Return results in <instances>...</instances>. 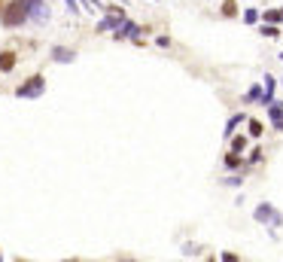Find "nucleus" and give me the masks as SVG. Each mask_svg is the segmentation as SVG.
Masks as SVG:
<instances>
[{"instance_id":"f8f14e48","label":"nucleus","mask_w":283,"mask_h":262,"mask_svg":"<svg viewBox=\"0 0 283 262\" xmlns=\"http://www.w3.org/2000/svg\"><path fill=\"white\" fill-rule=\"evenodd\" d=\"M256 19H259V12H256V9H244V22H247V25H253Z\"/></svg>"},{"instance_id":"6e6552de","label":"nucleus","mask_w":283,"mask_h":262,"mask_svg":"<svg viewBox=\"0 0 283 262\" xmlns=\"http://www.w3.org/2000/svg\"><path fill=\"white\" fill-rule=\"evenodd\" d=\"M241 122H244V116H241V113H235L232 119H228V125H225V137H232V131L241 125Z\"/></svg>"},{"instance_id":"a211bd4d","label":"nucleus","mask_w":283,"mask_h":262,"mask_svg":"<svg viewBox=\"0 0 283 262\" xmlns=\"http://www.w3.org/2000/svg\"><path fill=\"white\" fill-rule=\"evenodd\" d=\"M67 9L70 12H79V3H76V0H67Z\"/></svg>"},{"instance_id":"20e7f679","label":"nucleus","mask_w":283,"mask_h":262,"mask_svg":"<svg viewBox=\"0 0 283 262\" xmlns=\"http://www.w3.org/2000/svg\"><path fill=\"white\" fill-rule=\"evenodd\" d=\"M268 116H271V125L277 131H283V107H280V101H271L268 104Z\"/></svg>"},{"instance_id":"4468645a","label":"nucleus","mask_w":283,"mask_h":262,"mask_svg":"<svg viewBox=\"0 0 283 262\" xmlns=\"http://www.w3.org/2000/svg\"><path fill=\"white\" fill-rule=\"evenodd\" d=\"M247 147V141H244V137H235V141H232V152H241Z\"/></svg>"},{"instance_id":"f257e3e1","label":"nucleus","mask_w":283,"mask_h":262,"mask_svg":"<svg viewBox=\"0 0 283 262\" xmlns=\"http://www.w3.org/2000/svg\"><path fill=\"white\" fill-rule=\"evenodd\" d=\"M31 19V6H28V0H12V3L3 9V25L6 28H19Z\"/></svg>"},{"instance_id":"6ab92c4d","label":"nucleus","mask_w":283,"mask_h":262,"mask_svg":"<svg viewBox=\"0 0 283 262\" xmlns=\"http://www.w3.org/2000/svg\"><path fill=\"white\" fill-rule=\"evenodd\" d=\"M119 3H122V6H125V3H128V0H119Z\"/></svg>"},{"instance_id":"f03ea898","label":"nucleus","mask_w":283,"mask_h":262,"mask_svg":"<svg viewBox=\"0 0 283 262\" xmlns=\"http://www.w3.org/2000/svg\"><path fill=\"white\" fill-rule=\"evenodd\" d=\"M43 89H46V79H43V76H31L25 85L15 89V95H19V98H40Z\"/></svg>"},{"instance_id":"423d86ee","label":"nucleus","mask_w":283,"mask_h":262,"mask_svg":"<svg viewBox=\"0 0 283 262\" xmlns=\"http://www.w3.org/2000/svg\"><path fill=\"white\" fill-rule=\"evenodd\" d=\"M116 37H119V40H122V37L137 40V37H140V28H137L134 22H122V25H119V31H116Z\"/></svg>"},{"instance_id":"39448f33","label":"nucleus","mask_w":283,"mask_h":262,"mask_svg":"<svg viewBox=\"0 0 283 262\" xmlns=\"http://www.w3.org/2000/svg\"><path fill=\"white\" fill-rule=\"evenodd\" d=\"M73 58H76L73 49H64V46H55V49H52V61H58V64H70Z\"/></svg>"},{"instance_id":"0eeeda50","label":"nucleus","mask_w":283,"mask_h":262,"mask_svg":"<svg viewBox=\"0 0 283 262\" xmlns=\"http://www.w3.org/2000/svg\"><path fill=\"white\" fill-rule=\"evenodd\" d=\"M15 67V55L12 52H3V55H0V71H12Z\"/></svg>"},{"instance_id":"aec40b11","label":"nucleus","mask_w":283,"mask_h":262,"mask_svg":"<svg viewBox=\"0 0 283 262\" xmlns=\"http://www.w3.org/2000/svg\"><path fill=\"white\" fill-rule=\"evenodd\" d=\"M280 58H283V52H280Z\"/></svg>"},{"instance_id":"7ed1b4c3","label":"nucleus","mask_w":283,"mask_h":262,"mask_svg":"<svg viewBox=\"0 0 283 262\" xmlns=\"http://www.w3.org/2000/svg\"><path fill=\"white\" fill-rule=\"evenodd\" d=\"M253 217H256L259 223H274V225H280V223H283V217H280V214L274 211L271 204H259L256 211H253Z\"/></svg>"},{"instance_id":"1a4fd4ad","label":"nucleus","mask_w":283,"mask_h":262,"mask_svg":"<svg viewBox=\"0 0 283 262\" xmlns=\"http://www.w3.org/2000/svg\"><path fill=\"white\" fill-rule=\"evenodd\" d=\"M265 22H271V25L283 22V9H268V12H265Z\"/></svg>"},{"instance_id":"9d476101","label":"nucleus","mask_w":283,"mask_h":262,"mask_svg":"<svg viewBox=\"0 0 283 262\" xmlns=\"http://www.w3.org/2000/svg\"><path fill=\"white\" fill-rule=\"evenodd\" d=\"M262 95H265V92L259 89V85H253V89L247 92V101H262Z\"/></svg>"},{"instance_id":"2eb2a0df","label":"nucleus","mask_w":283,"mask_h":262,"mask_svg":"<svg viewBox=\"0 0 283 262\" xmlns=\"http://www.w3.org/2000/svg\"><path fill=\"white\" fill-rule=\"evenodd\" d=\"M262 34H265V37H277V34H280V31H277L274 25H262Z\"/></svg>"},{"instance_id":"f3484780","label":"nucleus","mask_w":283,"mask_h":262,"mask_svg":"<svg viewBox=\"0 0 283 262\" xmlns=\"http://www.w3.org/2000/svg\"><path fill=\"white\" fill-rule=\"evenodd\" d=\"M85 3H88V9H104V6H101V0H85Z\"/></svg>"},{"instance_id":"9b49d317","label":"nucleus","mask_w":283,"mask_h":262,"mask_svg":"<svg viewBox=\"0 0 283 262\" xmlns=\"http://www.w3.org/2000/svg\"><path fill=\"white\" fill-rule=\"evenodd\" d=\"M238 12V3L235 0H225V6H222V15H235Z\"/></svg>"},{"instance_id":"dca6fc26","label":"nucleus","mask_w":283,"mask_h":262,"mask_svg":"<svg viewBox=\"0 0 283 262\" xmlns=\"http://www.w3.org/2000/svg\"><path fill=\"white\" fill-rule=\"evenodd\" d=\"M238 165H241L238 155H225V168H238Z\"/></svg>"},{"instance_id":"ddd939ff","label":"nucleus","mask_w":283,"mask_h":262,"mask_svg":"<svg viewBox=\"0 0 283 262\" xmlns=\"http://www.w3.org/2000/svg\"><path fill=\"white\" fill-rule=\"evenodd\" d=\"M250 134H253V137H259V134H262V122L250 119Z\"/></svg>"}]
</instances>
